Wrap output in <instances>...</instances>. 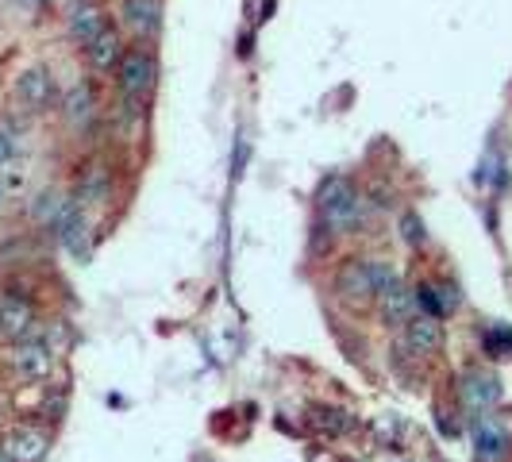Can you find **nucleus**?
<instances>
[{
  "instance_id": "f257e3e1",
  "label": "nucleus",
  "mask_w": 512,
  "mask_h": 462,
  "mask_svg": "<svg viewBox=\"0 0 512 462\" xmlns=\"http://www.w3.org/2000/svg\"><path fill=\"white\" fill-rule=\"evenodd\" d=\"M116 85H120V97H124L131 108L143 104L154 93V85H158V54H154L147 43L128 47L124 58H120V66H116ZM135 112H139V108H135Z\"/></svg>"
},
{
  "instance_id": "f03ea898",
  "label": "nucleus",
  "mask_w": 512,
  "mask_h": 462,
  "mask_svg": "<svg viewBox=\"0 0 512 462\" xmlns=\"http://www.w3.org/2000/svg\"><path fill=\"white\" fill-rule=\"evenodd\" d=\"M316 205L324 212V220H328V228H355L362 224V208H366V197H362L359 189H355V181L343 178V174H332V178L320 185V197H316Z\"/></svg>"
},
{
  "instance_id": "7ed1b4c3",
  "label": "nucleus",
  "mask_w": 512,
  "mask_h": 462,
  "mask_svg": "<svg viewBox=\"0 0 512 462\" xmlns=\"http://www.w3.org/2000/svg\"><path fill=\"white\" fill-rule=\"evenodd\" d=\"M8 362H12V374L20 382H43V378H51L54 370V351L43 339H16Z\"/></svg>"
},
{
  "instance_id": "20e7f679",
  "label": "nucleus",
  "mask_w": 512,
  "mask_h": 462,
  "mask_svg": "<svg viewBox=\"0 0 512 462\" xmlns=\"http://www.w3.org/2000/svg\"><path fill=\"white\" fill-rule=\"evenodd\" d=\"M58 97V85H54V74L47 66H31L16 77V101L24 104L27 112H47Z\"/></svg>"
},
{
  "instance_id": "39448f33",
  "label": "nucleus",
  "mask_w": 512,
  "mask_h": 462,
  "mask_svg": "<svg viewBox=\"0 0 512 462\" xmlns=\"http://www.w3.org/2000/svg\"><path fill=\"white\" fill-rule=\"evenodd\" d=\"M104 27H112L108 24V8H104V0H74V8H70V16H66V31H70L74 43L89 47Z\"/></svg>"
},
{
  "instance_id": "423d86ee",
  "label": "nucleus",
  "mask_w": 512,
  "mask_h": 462,
  "mask_svg": "<svg viewBox=\"0 0 512 462\" xmlns=\"http://www.w3.org/2000/svg\"><path fill=\"white\" fill-rule=\"evenodd\" d=\"M401 347L412 351V355H436L443 347V324L439 316H428V312H416L401 324Z\"/></svg>"
},
{
  "instance_id": "0eeeda50",
  "label": "nucleus",
  "mask_w": 512,
  "mask_h": 462,
  "mask_svg": "<svg viewBox=\"0 0 512 462\" xmlns=\"http://www.w3.org/2000/svg\"><path fill=\"white\" fill-rule=\"evenodd\" d=\"M335 293L343 301H370L378 289H374V258H351L339 266L335 274Z\"/></svg>"
},
{
  "instance_id": "6e6552de",
  "label": "nucleus",
  "mask_w": 512,
  "mask_h": 462,
  "mask_svg": "<svg viewBox=\"0 0 512 462\" xmlns=\"http://www.w3.org/2000/svg\"><path fill=\"white\" fill-rule=\"evenodd\" d=\"M459 397L470 412H489L497 401H501V382H497L489 370L474 366V370H466V374H462Z\"/></svg>"
},
{
  "instance_id": "1a4fd4ad",
  "label": "nucleus",
  "mask_w": 512,
  "mask_h": 462,
  "mask_svg": "<svg viewBox=\"0 0 512 462\" xmlns=\"http://www.w3.org/2000/svg\"><path fill=\"white\" fill-rule=\"evenodd\" d=\"M54 231H58V239H62V247H66L70 255L81 258V262L89 258V224H85L77 201H66V208H62L58 220H54Z\"/></svg>"
},
{
  "instance_id": "9d476101",
  "label": "nucleus",
  "mask_w": 512,
  "mask_h": 462,
  "mask_svg": "<svg viewBox=\"0 0 512 462\" xmlns=\"http://www.w3.org/2000/svg\"><path fill=\"white\" fill-rule=\"evenodd\" d=\"M120 16H124V27L139 43H151L158 27H162V0H124Z\"/></svg>"
},
{
  "instance_id": "9b49d317",
  "label": "nucleus",
  "mask_w": 512,
  "mask_h": 462,
  "mask_svg": "<svg viewBox=\"0 0 512 462\" xmlns=\"http://www.w3.org/2000/svg\"><path fill=\"white\" fill-rule=\"evenodd\" d=\"M505 455H509V432L493 416L478 412V420H474V459L501 462Z\"/></svg>"
},
{
  "instance_id": "f8f14e48",
  "label": "nucleus",
  "mask_w": 512,
  "mask_h": 462,
  "mask_svg": "<svg viewBox=\"0 0 512 462\" xmlns=\"http://www.w3.org/2000/svg\"><path fill=\"white\" fill-rule=\"evenodd\" d=\"M128 51V43H124V35L116 31V27H104L101 35L85 47V58H89V66L97 70V74H116V66H120V58Z\"/></svg>"
},
{
  "instance_id": "ddd939ff",
  "label": "nucleus",
  "mask_w": 512,
  "mask_h": 462,
  "mask_svg": "<svg viewBox=\"0 0 512 462\" xmlns=\"http://www.w3.org/2000/svg\"><path fill=\"white\" fill-rule=\"evenodd\" d=\"M374 301H378V320H382L385 328H401L409 316H416V297H412V289H405L401 282H393L389 289H382Z\"/></svg>"
},
{
  "instance_id": "4468645a",
  "label": "nucleus",
  "mask_w": 512,
  "mask_h": 462,
  "mask_svg": "<svg viewBox=\"0 0 512 462\" xmlns=\"http://www.w3.org/2000/svg\"><path fill=\"white\" fill-rule=\"evenodd\" d=\"M62 116H66L70 128H89V124H93V116H97V93H93L89 81L70 85V93H66V101H62Z\"/></svg>"
},
{
  "instance_id": "2eb2a0df",
  "label": "nucleus",
  "mask_w": 512,
  "mask_h": 462,
  "mask_svg": "<svg viewBox=\"0 0 512 462\" xmlns=\"http://www.w3.org/2000/svg\"><path fill=\"white\" fill-rule=\"evenodd\" d=\"M35 328V308L20 301V297H4L0 301V339H27V332Z\"/></svg>"
},
{
  "instance_id": "dca6fc26",
  "label": "nucleus",
  "mask_w": 512,
  "mask_h": 462,
  "mask_svg": "<svg viewBox=\"0 0 512 462\" xmlns=\"http://www.w3.org/2000/svg\"><path fill=\"white\" fill-rule=\"evenodd\" d=\"M47 447H51V439L43 432H35V428H16L12 436L4 439V451L16 462H43Z\"/></svg>"
},
{
  "instance_id": "f3484780",
  "label": "nucleus",
  "mask_w": 512,
  "mask_h": 462,
  "mask_svg": "<svg viewBox=\"0 0 512 462\" xmlns=\"http://www.w3.org/2000/svg\"><path fill=\"white\" fill-rule=\"evenodd\" d=\"M66 201H70V197H62V193H39L35 205H31V216H35L39 224L54 228V220H58V212L66 208Z\"/></svg>"
},
{
  "instance_id": "a211bd4d",
  "label": "nucleus",
  "mask_w": 512,
  "mask_h": 462,
  "mask_svg": "<svg viewBox=\"0 0 512 462\" xmlns=\"http://www.w3.org/2000/svg\"><path fill=\"white\" fill-rule=\"evenodd\" d=\"M104 193H108V174H104V170H89V174H85V181H81V201L101 205Z\"/></svg>"
},
{
  "instance_id": "6ab92c4d",
  "label": "nucleus",
  "mask_w": 512,
  "mask_h": 462,
  "mask_svg": "<svg viewBox=\"0 0 512 462\" xmlns=\"http://www.w3.org/2000/svg\"><path fill=\"white\" fill-rule=\"evenodd\" d=\"M412 297H416V308H424L428 316H443V305H439V282L416 285Z\"/></svg>"
},
{
  "instance_id": "aec40b11",
  "label": "nucleus",
  "mask_w": 512,
  "mask_h": 462,
  "mask_svg": "<svg viewBox=\"0 0 512 462\" xmlns=\"http://www.w3.org/2000/svg\"><path fill=\"white\" fill-rule=\"evenodd\" d=\"M401 231H405V243H409V247H420V243H424V224H420L416 212L401 216Z\"/></svg>"
},
{
  "instance_id": "412c9836",
  "label": "nucleus",
  "mask_w": 512,
  "mask_h": 462,
  "mask_svg": "<svg viewBox=\"0 0 512 462\" xmlns=\"http://www.w3.org/2000/svg\"><path fill=\"white\" fill-rule=\"evenodd\" d=\"M12 154H16V139H12L8 131H0V166H8Z\"/></svg>"
},
{
  "instance_id": "4be33fe9",
  "label": "nucleus",
  "mask_w": 512,
  "mask_h": 462,
  "mask_svg": "<svg viewBox=\"0 0 512 462\" xmlns=\"http://www.w3.org/2000/svg\"><path fill=\"white\" fill-rule=\"evenodd\" d=\"M0 462H16V459H12V455H8V451H4V447H0Z\"/></svg>"
},
{
  "instance_id": "5701e85b",
  "label": "nucleus",
  "mask_w": 512,
  "mask_h": 462,
  "mask_svg": "<svg viewBox=\"0 0 512 462\" xmlns=\"http://www.w3.org/2000/svg\"><path fill=\"white\" fill-rule=\"evenodd\" d=\"M20 4H27V8H35V4H39V0H20Z\"/></svg>"
},
{
  "instance_id": "b1692460",
  "label": "nucleus",
  "mask_w": 512,
  "mask_h": 462,
  "mask_svg": "<svg viewBox=\"0 0 512 462\" xmlns=\"http://www.w3.org/2000/svg\"><path fill=\"white\" fill-rule=\"evenodd\" d=\"M0 201H4V185H0Z\"/></svg>"
}]
</instances>
